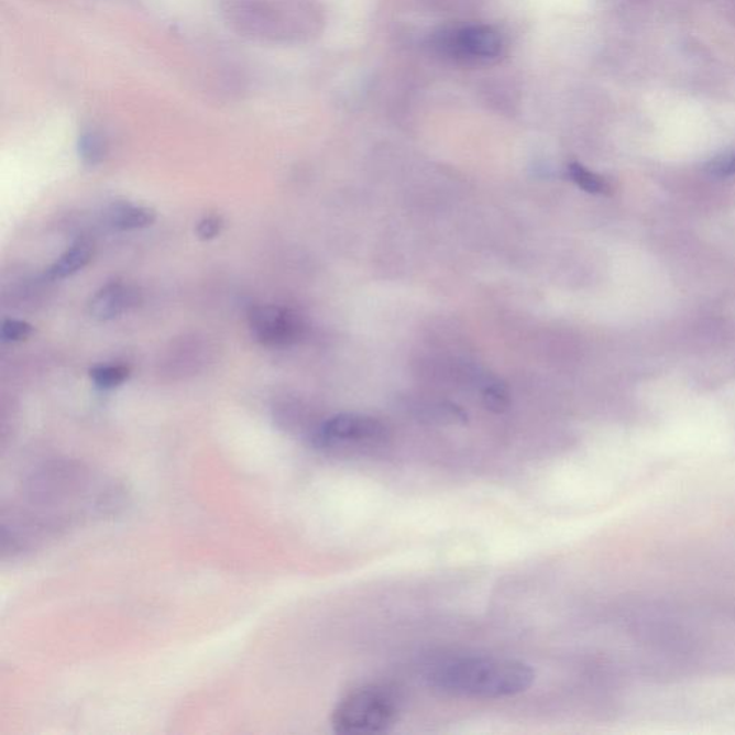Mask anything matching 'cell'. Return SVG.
<instances>
[{
  "mask_svg": "<svg viewBox=\"0 0 735 735\" xmlns=\"http://www.w3.org/2000/svg\"><path fill=\"white\" fill-rule=\"evenodd\" d=\"M428 680L445 694L497 700L529 690L535 682V671L527 663L511 658L460 657L438 663Z\"/></svg>",
  "mask_w": 735,
  "mask_h": 735,
  "instance_id": "2",
  "label": "cell"
},
{
  "mask_svg": "<svg viewBox=\"0 0 735 735\" xmlns=\"http://www.w3.org/2000/svg\"><path fill=\"white\" fill-rule=\"evenodd\" d=\"M220 17L235 35L266 45L304 44L323 26L318 0H221Z\"/></svg>",
  "mask_w": 735,
  "mask_h": 735,
  "instance_id": "1",
  "label": "cell"
},
{
  "mask_svg": "<svg viewBox=\"0 0 735 735\" xmlns=\"http://www.w3.org/2000/svg\"><path fill=\"white\" fill-rule=\"evenodd\" d=\"M436 48L445 58L461 65H490L504 54L501 32L483 23H465L437 34Z\"/></svg>",
  "mask_w": 735,
  "mask_h": 735,
  "instance_id": "4",
  "label": "cell"
},
{
  "mask_svg": "<svg viewBox=\"0 0 735 735\" xmlns=\"http://www.w3.org/2000/svg\"><path fill=\"white\" fill-rule=\"evenodd\" d=\"M713 172L718 176H734L735 174V154L713 164Z\"/></svg>",
  "mask_w": 735,
  "mask_h": 735,
  "instance_id": "16",
  "label": "cell"
},
{
  "mask_svg": "<svg viewBox=\"0 0 735 735\" xmlns=\"http://www.w3.org/2000/svg\"><path fill=\"white\" fill-rule=\"evenodd\" d=\"M157 220V213L151 207L134 206L130 202H116L107 211V221L120 232L150 228Z\"/></svg>",
  "mask_w": 735,
  "mask_h": 735,
  "instance_id": "8",
  "label": "cell"
},
{
  "mask_svg": "<svg viewBox=\"0 0 735 735\" xmlns=\"http://www.w3.org/2000/svg\"><path fill=\"white\" fill-rule=\"evenodd\" d=\"M135 305H139V292L120 282H111L92 296L88 308L94 319L112 320L129 312Z\"/></svg>",
  "mask_w": 735,
  "mask_h": 735,
  "instance_id": "7",
  "label": "cell"
},
{
  "mask_svg": "<svg viewBox=\"0 0 735 735\" xmlns=\"http://www.w3.org/2000/svg\"><path fill=\"white\" fill-rule=\"evenodd\" d=\"M78 154L84 164L96 167L106 160L108 154V141L106 135L97 130L84 131L78 140Z\"/></svg>",
  "mask_w": 735,
  "mask_h": 735,
  "instance_id": "10",
  "label": "cell"
},
{
  "mask_svg": "<svg viewBox=\"0 0 735 735\" xmlns=\"http://www.w3.org/2000/svg\"><path fill=\"white\" fill-rule=\"evenodd\" d=\"M32 333H34V327L25 320L7 319L2 325L0 337L3 342H21L30 338Z\"/></svg>",
  "mask_w": 735,
  "mask_h": 735,
  "instance_id": "13",
  "label": "cell"
},
{
  "mask_svg": "<svg viewBox=\"0 0 735 735\" xmlns=\"http://www.w3.org/2000/svg\"><path fill=\"white\" fill-rule=\"evenodd\" d=\"M224 220L221 216L210 215L202 218L196 226L197 238L201 240H213L223 232Z\"/></svg>",
  "mask_w": 735,
  "mask_h": 735,
  "instance_id": "14",
  "label": "cell"
},
{
  "mask_svg": "<svg viewBox=\"0 0 735 735\" xmlns=\"http://www.w3.org/2000/svg\"><path fill=\"white\" fill-rule=\"evenodd\" d=\"M568 174L570 180L581 187L582 190L592 193V195H607L611 190L610 184L606 183L605 178L597 176V174L592 173L591 169L581 166V164H570Z\"/></svg>",
  "mask_w": 735,
  "mask_h": 735,
  "instance_id": "12",
  "label": "cell"
},
{
  "mask_svg": "<svg viewBox=\"0 0 735 735\" xmlns=\"http://www.w3.org/2000/svg\"><path fill=\"white\" fill-rule=\"evenodd\" d=\"M253 338L268 348L298 343L305 334L304 318L296 310L279 305L254 306L249 314Z\"/></svg>",
  "mask_w": 735,
  "mask_h": 735,
  "instance_id": "6",
  "label": "cell"
},
{
  "mask_svg": "<svg viewBox=\"0 0 735 735\" xmlns=\"http://www.w3.org/2000/svg\"><path fill=\"white\" fill-rule=\"evenodd\" d=\"M127 365H97L89 370V379L101 390H114L130 379Z\"/></svg>",
  "mask_w": 735,
  "mask_h": 735,
  "instance_id": "11",
  "label": "cell"
},
{
  "mask_svg": "<svg viewBox=\"0 0 735 735\" xmlns=\"http://www.w3.org/2000/svg\"><path fill=\"white\" fill-rule=\"evenodd\" d=\"M398 696L390 688L368 685L343 696L332 713L338 734L370 735L386 733L397 723Z\"/></svg>",
  "mask_w": 735,
  "mask_h": 735,
  "instance_id": "3",
  "label": "cell"
},
{
  "mask_svg": "<svg viewBox=\"0 0 735 735\" xmlns=\"http://www.w3.org/2000/svg\"><path fill=\"white\" fill-rule=\"evenodd\" d=\"M96 248L89 240H78L45 273L48 281H63L83 271L92 261Z\"/></svg>",
  "mask_w": 735,
  "mask_h": 735,
  "instance_id": "9",
  "label": "cell"
},
{
  "mask_svg": "<svg viewBox=\"0 0 735 735\" xmlns=\"http://www.w3.org/2000/svg\"><path fill=\"white\" fill-rule=\"evenodd\" d=\"M388 430L380 419L362 414H338L320 424L312 442L318 450L339 452L383 445Z\"/></svg>",
  "mask_w": 735,
  "mask_h": 735,
  "instance_id": "5",
  "label": "cell"
},
{
  "mask_svg": "<svg viewBox=\"0 0 735 735\" xmlns=\"http://www.w3.org/2000/svg\"><path fill=\"white\" fill-rule=\"evenodd\" d=\"M484 404L487 405V408L492 412L501 413L503 409L507 408L508 397L506 391L498 385L487 386L484 391Z\"/></svg>",
  "mask_w": 735,
  "mask_h": 735,
  "instance_id": "15",
  "label": "cell"
}]
</instances>
